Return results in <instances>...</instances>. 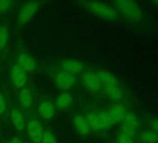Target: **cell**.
Instances as JSON below:
<instances>
[{
  "mask_svg": "<svg viewBox=\"0 0 158 143\" xmlns=\"http://www.w3.org/2000/svg\"><path fill=\"white\" fill-rule=\"evenodd\" d=\"M114 7L118 14L130 22H140L143 20V10L134 0H118L114 3Z\"/></svg>",
  "mask_w": 158,
  "mask_h": 143,
  "instance_id": "obj_1",
  "label": "cell"
},
{
  "mask_svg": "<svg viewBox=\"0 0 158 143\" xmlns=\"http://www.w3.org/2000/svg\"><path fill=\"white\" fill-rule=\"evenodd\" d=\"M83 5L91 13L106 21L114 22L118 19V12L114 6L102 2H85Z\"/></svg>",
  "mask_w": 158,
  "mask_h": 143,
  "instance_id": "obj_2",
  "label": "cell"
},
{
  "mask_svg": "<svg viewBox=\"0 0 158 143\" xmlns=\"http://www.w3.org/2000/svg\"><path fill=\"white\" fill-rule=\"evenodd\" d=\"M40 7V3L38 2H28L23 6V8L20 10L19 16H18V22L21 25H24L35 16V14L37 12L38 9Z\"/></svg>",
  "mask_w": 158,
  "mask_h": 143,
  "instance_id": "obj_3",
  "label": "cell"
},
{
  "mask_svg": "<svg viewBox=\"0 0 158 143\" xmlns=\"http://www.w3.org/2000/svg\"><path fill=\"white\" fill-rule=\"evenodd\" d=\"M76 81L77 78L74 75L65 73L63 71L57 73L54 77L55 85L61 90H68L72 88L76 84Z\"/></svg>",
  "mask_w": 158,
  "mask_h": 143,
  "instance_id": "obj_4",
  "label": "cell"
},
{
  "mask_svg": "<svg viewBox=\"0 0 158 143\" xmlns=\"http://www.w3.org/2000/svg\"><path fill=\"white\" fill-rule=\"evenodd\" d=\"M11 82L16 88L23 89L24 88L27 83V73L23 71L18 64L13 65L11 69Z\"/></svg>",
  "mask_w": 158,
  "mask_h": 143,
  "instance_id": "obj_5",
  "label": "cell"
},
{
  "mask_svg": "<svg viewBox=\"0 0 158 143\" xmlns=\"http://www.w3.org/2000/svg\"><path fill=\"white\" fill-rule=\"evenodd\" d=\"M27 133L29 137L34 143H41V139L43 137V128L38 120H31L27 125Z\"/></svg>",
  "mask_w": 158,
  "mask_h": 143,
  "instance_id": "obj_6",
  "label": "cell"
},
{
  "mask_svg": "<svg viewBox=\"0 0 158 143\" xmlns=\"http://www.w3.org/2000/svg\"><path fill=\"white\" fill-rule=\"evenodd\" d=\"M81 80L84 86L91 91H98L102 87L97 75L93 72H85V73H83L81 75Z\"/></svg>",
  "mask_w": 158,
  "mask_h": 143,
  "instance_id": "obj_7",
  "label": "cell"
},
{
  "mask_svg": "<svg viewBox=\"0 0 158 143\" xmlns=\"http://www.w3.org/2000/svg\"><path fill=\"white\" fill-rule=\"evenodd\" d=\"M104 88H105V93L108 99L111 100L112 101L118 103L123 99V91L120 88L118 80L107 84L106 86H104Z\"/></svg>",
  "mask_w": 158,
  "mask_h": 143,
  "instance_id": "obj_8",
  "label": "cell"
},
{
  "mask_svg": "<svg viewBox=\"0 0 158 143\" xmlns=\"http://www.w3.org/2000/svg\"><path fill=\"white\" fill-rule=\"evenodd\" d=\"M60 67L63 70V72L71 75H76L81 73L85 68L82 62L73 59H66L62 60L60 63Z\"/></svg>",
  "mask_w": 158,
  "mask_h": 143,
  "instance_id": "obj_9",
  "label": "cell"
},
{
  "mask_svg": "<svg viewBox=\"0 0 158 143\" xmlns=\"http://www.w3.org/2000/svg\"><path fill=\"white\" fill-rule=\"evenodd\" d=\"M127 112L126 108L121 103H115L108 111V113H109L111 119L113 120L114 124L122 123Z\"/></svg>",
  "mask_w": 158,
  "mask_h": 143,
  "instance_id": "obj_10",
  "label": "cell"
},
{
  "mask_svg": "<svg viewBox=\"0 0 158 143\" xmlns=\"http://www.w3.org/2000/svg\"><path fill=\"white\" fill-rule=\"evenodd\" d=\"M18 65L26 73H31L36 68V62L35 60L25 53H21L18 56Z\"/></svg>",
  "mask_w": 158,
  "mask_h": 143,
  "instance_id": "obj_11",
  "label": "cell"
},
{
  "mask_svg": "<svg viewBox=\"0 0 158 143\" xmlns=\"http://www.w3.org/2000/svg\"><path fill=\"white\" fill-rule=\"evenodd\" d=\"M38 112L43 119L51 120L55 115V107L50 101L44 100L38 106Z\"/></svg>",
  "mask_w": 158,
  "mask_h": 143,
  "instance_id": "obj_12",
  "label": "cell"
},
{
  "mask_svg": "<svg viewBox=\"0 0 158 143\" xmlns=\"http://www.w3.org/2000/svg\"><path fill=\"white\" fill-rule=\"evenodd\" d=\"M73 123L75 129L77 130V132L79 134H81L82 136H86L89 133L90 128L89 126V124L87 122L86 117H84L82 115H79V114H76L73 118Z\"/></svg>",
  "mask_w": 158,
  "mask_h": 143,
  "instance_id": "obj_13",
  "label": "cell"
},
{
  "mask_svg": "<svg viewBox=\"0 0 158 143\" xmlns=\"http://www.w3.org/2000/svg\"><path fill=\"white\" fill-rule=\"evenodd\" d=\"M10 118L14 127L18 131H23L25 127V119L23 114L19 110L13 109L10 112Z\"/></svg>",
  "mask_w": 158,
  "mask_h": 143,
  "instance_id": "obj_14",
  "label": "cell"
},
{
  "mask_svg": "<svg viewBox=\"0 0 158 143\" xmlns=\"http://www.w3.org/2000/svg\"><path fill=\"white\" fill-rule=\"evenodd\" d=\"M19 100L23 108L29 109L33 105V95L31 91L27 88L21 89L19 93Z\"/></svg>",
  "mask_w": 158,
  "mask_h": 143,
  "instance_id": "obj_15",
  "label": "cell"
},
{
  "mask_svg": "<svg viewBox=\"0 0 158 143\" xmlns=\"http://www.w3.org/2000/svg\"><path fill=\"white\" fill-rule=\"evenodd\" d=\"M73 102V97L68 92H63L60 94L55 101V107L57 109H66L68 108Z\"/></svg>",
  "mask_w": 158,
  "mask_h": 143,
  "instance_id": "obj_16",
  "label": "cell"
},
{
  "mask_svg": "<svg viewBox=\"0 0 158 143\" xmlns=\"http://www.w3.org/2000/svg\"><path fill=\"white\" fill-rule=\"evenodd\" d=\"M139 139L141 143H158V134L152 129H144L140 135Z\"/></svg>",
  "mask_w": 158,
  "mask_h": 143,
  "instance_id": "obj_17",
  "label": "cell"
},
{
  "mask_svg": "<svg viewBox=\"0 0 158 143\" xmlns=\"http://www.w3.org/2000/svg\"><path fill=\"white\" fill-rule=\"evenodd\" d=\"M122 125H125L137 131L139 126V120L134 112H127L123 122H122Z\"/></svg>",
  "mask_w": 158,
  "mask_h": 143,
  "instance_id": "obj_18",
  "label": "cell"
},
{
  "mask_svg": "<svg viewBox=\"0 0 158 143\" xmlns=\"http://www.w3.org/2000/svg\"><path fill=\"white\" fill-rule=\"evenodd\" d=\"M96 75H97V76L101 82V85H103V86H106L109 83H112V82L118 80L114 74L110 73V72H108V71H105V70L99 71Z\"/></svg>",
  "mask_w": 158,
  "mask_h": 143,
  "instance_id": "obj_19",
  "label": "cell"
},
{
  "mask_svg": "<svg viewBox=\"0 0 158 143\" xmlns=\"http://www.w3.org/2000/svg\"><path fill=\"white\" fill-rule=\"evenodd\" d=\"M98 116H99V119H100L102 129L108 130L114 125L113 120L111 119L108 112H102L98 113Z\"/></svg>",
  "mask_w": 158,
  "mask_h": 143,
  "instance_id": "obj_20",
  "label": "cell"
},
{
  "mask_svg": "<svg viewBox=\"0 0 158 143\" xmlns=\"http://www.w3.org/2000/svg\"><path fill=\"white\" fill-rule=\"evenodd\" d=\"M86 119H87V122L89 124V126L90 130H93V131L102 130V126H101V123H100V119H99L98 114L89 113V114L87 115Z\"/></svg>",
  "mask_w": 158,
  "mask_h": 143,
  "instance_id": "obj_21",
  "label": "cell"
},
{
  "mask_svg": "<svg viewBox=\"0 0 158 143\" xmlns=\"http://www.w3.org/2000/svg\"><path fill=\"white\" fill-rule=\"evenodd\" d=\"M8 40H9L8 28L1 25L0 26V49H3L7 46Z\"/></svg>",
  "mask_w": 158,
  "mask_h": 143,
  "instance_id": "obj_22",
  "label": "cell"
},
{
  "mask_svg": "<svg viewBox=\"0 0 158 143\" xmlns=\"http://www.w3.org/2000/svg\"><path fill=\"white\" fill-rule=\"evenodd\" d=\"M41 143H57V139H56L55 135L50 131L44 132L42 139H41Z\"/></svg>",
  "mask_w": 158,
  "mask_h": 143,
  "instance_id": "obj_23",
  "label": "cell"
},
{
  "mask_svg": "<svg viewBox=\"0 0 158 143\" xmlns=\"http://www.w3.org/2000/svg\"><path fill=\"white\" fill-rule=\"evenodd\" d=\"M116 143H135V137H132L130 136L119 132L117 136Z\"/></svg>",
  "mask_w": 158,
  "mask_h": 143,
  "instance_id": "obj_24",
  "label": "cell"
},
{
  "mask_svg": "<svg viewBox=\"0 0 158 143\" xmlns=\"http://www.w3.org/2000/svg\"><path fill=\"white\" fill-rule=\"evenodd\" d=\"M12 2L10 0H0V13L6 12L10 9Z\"/></svg>",
  "mask_w": 158,
  "mask_h": 143,
  "instance_id": "obj_25",
  "label": "cell"
},
{
  "mask_svg": "<svg viewBox=\"0 0 158 143\" xmlns=\"http://www.w3.org/2000/svg\"><path fill=\"white\" fill-rule=\"evenodd\" d=\"M149 126H150V129H152V131L158 134V118L151 119L149 122Z\"/></svg>",
  "mask_w": 158,
  "mask_h": 143,
  "instance_id": "obj_26",
  "label": "cell"
},
{
  "mask_svg": "<svg viewBox=\"0 0 158 143\" xmlns=\"http://www.w3.org/2000/svg\"><path fill=\"white\" fill-rule=\"evenodd\" d=\"M6 100L2 94H0V115H2L6 111Z\"/></svg>",
  "mask_w": 158,
  "mask_h": 143,
  "instance_id": "obj_27",
  "label": "cell"
},
{
  "mask_svg": "<svg viewBox=\"0 0 158 143\" xmlns=\"http://www.w3.org/2000/svg\"><path fill=\"white\" fill-rule=\"evenodd\" d=\"M8 143H23V142H22V140L19 137H13Z\"/></svg>",
  "mask_w": 158,
  "mask_h": 143,
  "instance_id": "obj_28",
  "label": "cell"
},
{
  "mask_svg": "<svg viewBox=\"0 0 158 143\" xmlns=\"http://www.w3.org/2000/svg\"><path fill=\"white\" fill-rule=\"evenodd\" d=\"M151 4H152L153 7H155L156 9H158V0H155V1H152Z\"/></svg>",
  "mask_w": 158,
  "mask_h": 143,
  "instance_id": "obj_29",
  "label": "cell"
}]
</instances>
